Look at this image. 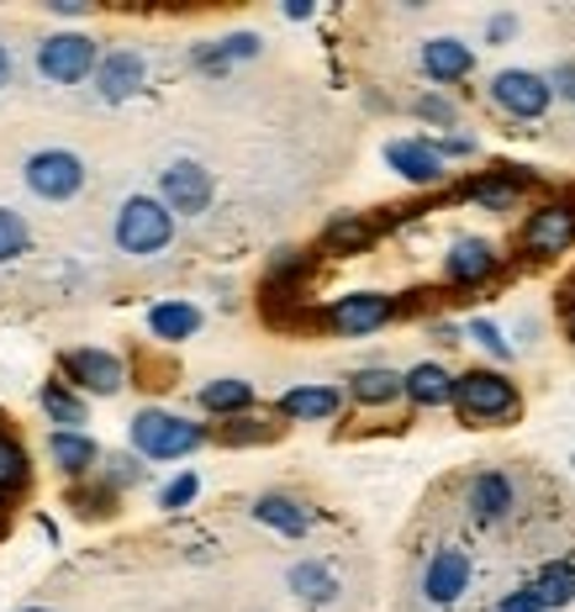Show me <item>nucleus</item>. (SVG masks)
I'll use <instances>...</instances> for the list:
<instances>
[{"label":"nucleus","mask_w":575,"mask_h":612,"mask_svg":"<svg viewBox=\"0 0 575 612\" xmlns=\"http://www.w3.org/2000/svg\"><path fill=\"white\" fill-rule=\"evenodd\" d=\"M26 612H49V608H26Z\"/></svg>","instance_id":"41"},{"label":"nucleus","mask_w":575,"mask_h":612,"mask_svg":"<svg viewBox=\"0 0 575 612\" xmlns=\"http://www.w3.org/2000/svg\"><path fill=\"white\" fill-rule=\"evenodd\" d=\"M455 401L465 418H480V423H497V418H512L518 412V386L497 370H465L455 380Z\"/></svg>","instance_id":"3"},{"label":"nucleus","mask_w":575,"mask_h":612,"mask_svg":"<svg viewBox=\"0 0 575 612\" xmlns=\"http://www.w3.org/2000/svg\"><path fill=\"white\" fill-rule=\"evenodd\" d=\"M338 407H343V397H338L333 386H296V391L280 397V412H286V418H301V423H328Z\"/></svg>","instance_id":"18"},{"label":"nucleus","mask_w":575,"mask_h":612,"mask_svg":"<svg viewBox=\"0 0 575 612\" xmlns=\"http://www.w3.org/2000/svg\"><path fill=\"white\" fill-rule=\"evenodd\" d=\"M459 591H470V555L465 549H438L423 570V597L438 602V608H449Z\"/></svg>","instance_id":"10"},{"label":"nucleus","mask_w":575,"mask_h":612,"mask_svg":"<svg viewBox=\"0 0 575 612\" xmlns=\"http://www.w3.org/2000/svg\"><path fill=\"white\" fill-rule=\"evenodd\" d=\"M38 70L49 74L53 85H74V80H85L96 64V43L90 38H79V32H58L49 43L38 48Z\"/></svg>","instance_id":"4"},{"label":"nucleus","mask_w":575,"mask_h":612,"mask_svg":"<svg viewBox=\"0 0 575 612\" xmlns=\"http://www.w3.org/2000/svg\"><path fill=\"white\" fill-rule=\"evenodd\" d=\"M159 190H164V207L180 217H201L212 207V175L195 165V159H174V165L164 169Z\"/></svg>","instance_id":"8"},{"label":"nucleus","mask_w":575,"mask_h":612,"mask_svg":"<svg viewBox=\"0 0 575 612\" xmlns=\"http://www.w3.org/2000/svg\"><path fill=\"white\" fill-rule=\"evenodd\" d=\"M470 338H476L486 354H497V359H512V344H507V338L491 328V323H470Z\"/></svg>","instance_id":"32"},{"label":"nucleus","mask_w":575,"mask_h":612,"mask_svg":"<svg viewBox=\"0 0 575 612\" xmlns=\"http://www.w3.org/2000/svg\"><path fill=\"white\" fill-rule=\"evenodd\" d=\"M201 444H206V433L185 418H169V412H153V407L132 418V449H143L148 460H180Z\"/></svg>","instance_id":"2"},{"label":"nucleus","mask_w":575,"mask_h":612,"mask_svg":"<svg viewBox=\"0 0 575 612\" xmlns=\"http://www.w3.org/2000/svg\"><path fill=\"white\" fill-rule=\"evenodd\" d=\"M486 32H491V43H507V38H512V32H518V17H491V27H486Z\"/></svg>","instance_id":"37"},{"label":"nucleus","mask_w":575,"mask_h":612,"mask_svg":"<svg viewBox=\"0 0 575 612\" xmlns=\"http://www.w3.org/2000/svg\"><path fill=\"white\" fill-rule=\"evenodd\" d=\"M349 397L364 401V407H385V401L407 397V376H396V370H360L349 380Z\"/></svg>","instance_id":"20"},{"label":"nucleus","mask_w":575,"mask_h":612,"mask_svg":"<svg viewBox=\"0 0 575 612\" xmlns=\"http://www.w3.org/2000/svg\"><path fill=\"white\" fill-rule=\"evenodd\" d=\"M407 397L417 407H444V401H455V376L438 370V365H417L407 376Z\"/></svg>","instance_id":"22"},{"label":"nucleus","mask_w":575,"mask_h":612,"mask_svg":"<svg viewBox=\"0 0 575 612\" xmlns=\"http://www.w3.org/2000/svg\"><path fill=\"white\" fill-rule=\"evenodd\" d=\"M148 328L159 333V338H169V344H180V338H191L201 328V312L191 302H159L148 312Z\"/></svg>","instance_id":"21"},{"label":"nucleus","mask_w":575,"mask_h":612,"mask_svg":"<svg viewBox=\"0 0 575 612\" xmlns=\"http://www.w3.org/2000/svg\"><path fill=\"white\" fill-rule=\"evenodd\" d=\"M286 17H290V22H301V17H312V6H307V0H290Z\"/></svg>","instance_id":"39"},{"label":"nucleus","mask_w":575,"mask_h":612,"mask_svg":"<svg viewBox=\"0 0 575 612\" xmlns=\"http://www.w3.org/2000/svg\"><path fill=\"white\" fill-rule=\"evenodd\" d=\"M64 370H70L85 391H96V397H117L121 391V359L106 349H74L64 354Z\"/></svg>","instance_id":"12"},{"label":"nucleus","mask_w":575,"mask_h":612,"mask_svg":"<svg viewBox=\"0 0 575 612\" xmlns=\"http://www.w3.org/2000/svg\"><path fill=\"white\" fill-rule=\"evenodd\" d=\"M222 439L227 444H264V439H275V428H259L254 418H238L233 428H222Z\"/></svg>","instance_id":"31"},{"label":"nucleus","mask_w":575,"mask_h":612,"mask_svg":"<svg viewBox=\"0 0 575 612\" xmlns=\"http://www.w3.org/2000/svg\"><path fill=\"white\" fill-rule=\"evenodd\" d=\"M417 117L438 122V127H449V122H455V106H449L444 95H423V101H417Z\"/></svg>","instance_id":"34"},{"label":"nucleus","mask_w":575,"mask_h":612,"mask_svg":"<svg viewBox=\"0 0 575 612\" xmlns=\"http://www.w3.org/2000/svg\"><path fill=\"white\" fill-rule=\"evenodd\" d=\"M96 85L106 101H127V95L143 85V59L132 53V48H121V53H106L96 70Z\"/></svg>","instance_id":"16"},{"label":"nucleus","mask_w":575,"mask_h":612,"mask_svg":"<svg viewBox=\"0 0 575 612\" xmlns=\"http://www.w3.org/2000/svg\"><path fill=\"white\" fill-rule=\"evenodd\" d=\"M470 148H476L470 138H444L438 143V154H470Z\"/></svg>","instance_id":"38"},{"label":"nucleus","mask_w":575,"mask_h":612,"mask_svg":"<svg viewBox=\"0 0 575 612\" xmlns=\"http://www.w3.org/2000/svg\"><path fill=\"white\" fill-rule=\"evenodd\" d=\"M491 270H497V254H491L486 238H459L455 249H449V260H444V275L455 285H480Z\"/></svg>","instance_id":"14"},{"label":"nucleus","mask_w":575,"mask_h":612,"mask_svg":"<svg viewBox=\"0 0 575 612\" xmlns=\"http://www.w3.org/2000/svg\"><path fill=\"white\" fill-rule=\"evenodd\" d=\"M575 243V212L571 207H539L523 228V249L528 254H565Z\"/></svg>","instance_id":"11"},{"label":"nucleus","mask_w":575,"mask_h":612,"mask_svg":"<svg viewBox=\"0 0 575 612\" xmlns=\"http://www.w3.org/2000/svg\"><path fill=\"white\" fill-rule=\"evenodd\" d=\"M554 95H565V101H575V64H560V70L550 74Z\"/></svg>","instance_id":"36"},{"label":"nucleus","mask_w":575,"mask_h":612,"mask_svg":"<svg viewBox=\"0 0 575 612\" xmlns=\"http://www.w3.org/2000/svg\"><path fill=\"white\" fill-rule=\"evenodd\" d=\"M254 518L269 523L275 534H290V539H301V534L312 528V513H307L296 496H286V492H264L259 502H254Z\"/></svg>","instance_id":"17"},{"label":"nucleus","mask_w":575,"mask_h":612,"mask_svg":"<svg viewBox=\"0 0 575 612\" xmlns=\"http://www.w3.org/2000/svg\"><path fill=\"white\" fill-rule=\"evenodd\" d=\"M0 85H11V53L0 48Z\"/></svg>","instance_id":"40"},{"label":"nucleus","mask_w":575,"mask_h":612,"mask_svg":"<svg viewBox=\"0 0 575 612\" xmlns=\"http://www.w3.org/2000/svg\"><path fill=\"white\" fill-rule=\"evenodd\" d=\"M201 407L206 412H248L254 407V386L248 380H212L201 391Z\"/></svg>","instance_id":"24"},{"label":"nucleus","mask_w":575,"mask_h":612,"mask_svg":"<svg viewBox=\"0 0 575 612\" xmlns=\"http://www.w3.org/2000/svg\"><path fill=\"white\" fill-rule=\"evenodd\" d=\"M533 591H539L544 608H565V602H575V570L571 566H544L539 581H533Z\"/></svg>","instance_id":"25"},{"label":"nucleus","mask_w":575,"mask_h":612,"mask_svg":"<svg viewBox=\"0 0 575 612\" xmlns=\"http://www.w3.org/2000/svg\"><path fill=\"white\" fill-rule=\"evenodd\" d=\"M26 186L38 190L43 201H70L74 190L85 186V165L74 159L70 148H49L26 159Z\"/></svg>","instance_id":"5"},{"label":"nucleus","mask_w":575,"mask_h":612,"mask_svg":"<svg viewBox=\"0 0 575 612\" xmlns=\"http://www.w3.org/2000/svg\"><path fill=\"white\" fill-rule=\"evenodd\" d=\"M49 449H53V460H58V465H64V471H90V465H96L100 460V449L90 444V439H79V433H70V428H64V433H53L49 439Z\"/></svg>","instance_id":"23"},{"label":"nucleus","mask_w":575,"mask_h":612,"mask_svg":"<svg viewBox=\"0 0 575 612\" xmlns=\"http://www.w3.org/2000/svg\"><path fill=\"white\" fill-rule=\"evenodd\" d=\"M512 507H518V486H512V475H502V471L470 475V513H476L480 523H502Z\"/></svg>","instance_id":"13"},{"label":"nucleus","mask_w":575,"mask_h":612,"mask_svg":"<svg viewBox=\"0 0 575 612\" xmlns=\"http://www.w3.org/2000/svg\"><path fill=\"white\" fill-rule=\"evenodd\" d=\"M26 254V222L11 207H0V260H17Z\"/></svg>","instance_id":"28"},{"label":"nucleus","mask_w":575,"mask_h":612,"mask_svg":"<svg viewBox=\"0 0 575 612\" xmlns=\"http://www.w3.org/2000/svg\"><path fill=\"white\" fill-rule=\"evenodd\" d=\"M396 317V302L391 296H375V291H360V296H338L333 306H328V328L343 333V338H364V333L385 328Z\"/></svg>","instance_id":"6"},{"label":"nucleus","mask_w":575,"mask_h":612,"mask_svg":"<svg viewBox=\"0 0 575 612\" xmlns=\"http://www.w3.org/2000/svg\"><path fill=\"white\" fill-rule=\"evenodd\" d=\"M195 496V475H180V481H169L164 496H159V507H185Z\"/></svg>","instance_id":"35"},{"label":"nucleus","mask_w":575,"mask_h":612,"mask_svg":"<svg viewBox=\"0 0 575 612\" xmlns=\"http://www.w3.org/2000/svg\"><path fill=\"white\" fill-rule=\"evenodd\" d=\"M550 95H554L550 80H544V74H528V70H502L497 80H491V101H497L502 112L528 117V122L550 112Z\"/></svg>","instance_id":"7"},{"label":"nucleus","mask_w":575,"mask_h":612,"mask_svg":"<svg viewBox=\"0 0 575 612\" xmlns=\"http://www.w3.org/2000/svg\"><path fill=\"white\" fill-rule=\"evenodd\" d=\"M423 70H428V80L449 85V80H465L476 70V53L459 38H433V43H423Z\"/></svg>","instance_id":"15"},{"label":"nucleus","mask_w":575,"mask_h":612,"mask_svg":"<svg viewBox=\"0 0 575 612\" xmlns=\"http://www.w3.org/2000/svg\"><path fill=\"white\" fill-rule=\"evenodd\" d=\"M259 53V38L254 32H238V38H222V43H212V48H195V64H238V59H254Z\"/></svg>","instance_id":"26"},{"label":"nucleus","mask_w":575,"mask_h":612,"mask_svg":"<svg viewBox=\"0 0 575 612\" xmlns=\"http://www.w3.org/2000/svg\"><path fill=\"white\" fill-rule=\"evenodd\" d=\"M290 591H296V602H307V608H328L338 597V576L322 560H301V566H290Z\"/></svg>","instance_id":"19"},{"label":"nucleus","mask_w":575,"mask_h":612,"mask_svg":"<svg viewBox=\"0 0 575 612\" xmlns=\"http://www.w3.org/2000/svg\"><path fill=\"white\" fill-rule=\"evenodd\" d=\"M385 165L407 175L412 186H438L444 180V154L428 138H391L385 143Z\"/></svg>","instance_id":"9"},{"label":"nucleus","mask_w":575,"mask_h":612,"mask_svg":"<svg viewBox=\"0 0 575 612\" xmlns=\"http://www.w3.org/2000/svg\"><path fill=\"white\" fill-rule=\"evenodd\" d=\"M518 180H476L470 186V201H480V207H491V212H512L518 207Z\"/></svg>","instance_id":"27"},{"label":"nucleus","mask_w":575,"mask_h":612,"mask_svg":"<svg viewBox=\"0 0 575 612\" xmlns=\"http://www.w3.org/2000/svg\"><path fill=\"white\" fill-rule=\"evenodd\" d=\"M43 407H49V418H58V423H85V407L64 391V386H43Z\"/></svg>","instance_id":"29"},{"label":"nucleus","mask_w":575,"mask_h":612,"mask_svg":"<svg viewBox=\"0 0 575 612\" xmlns=\"http://www.w3.org/2000/svg\"><path fill=\"white\" fill-rule=\"evenodd\" d=\"M169 238H174V217H169V207L153 201V196H132V201L117 212L121 254H159Z\"/></svg>","instance_id":"1"},{"label":"nucleus","mask_w":575,"mask_h":612,"mask_svg":"<svg viewBox=\"0 0 575 612\" xmlns=\"http://www.w3.org/2000/svg\"><path fill=\"white\" fill-rule=\"evenodd\" d=\"M328 243H343V249H364V243H370V228H364L360 217H338L333 228H328Z\"/></svg>","instance_id":"30"},{"label":"nucleus","mask_w":575,"mask_h":612,"mask_svg":"<svg viewBox=\"0 0 575 612\" xmlns=\"http://www.w3.org/2000/svg\"><path fill=\"white\" fill-rule=\"evenodd\" d=\"M497 612H550L544 602H539V591L523 587V591H507L502 602H497Z\"/></svg>","instance_id":"33"}]
</instances>
